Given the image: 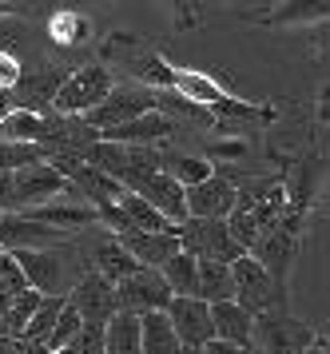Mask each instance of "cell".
<instances>
[{"instance_id": "cell-1", "label": "cell", "mask_w": 330, "mask_h": 354, "mask_svg": "<svg viewBox=\"0 0 330 354\" xmlns=\"http://www.w3.org/2000/svg\"><path fill=\"white\" fill-rule=\"evenodd\" d=\"M302 219H306V207L286 203V215L271 227L263 239L255 243V251H251V255L267 267L271 283L279 287L283 299H286V271H291V263H295V255H299V243H302Z\"/></svg>"}, {"instance_id": "cell-2", "label": "cell", "mask_w": 330, "mask_h": 354, "mask_svg": "<svg viewBox=\"0 0 330 354\" xmlns=\"http://www.w3.org/2000/svg\"><path fill=\"white\" fill-rule=\"evenodd\" d=\"M147 112H159V92L147 88V84H111V92L104 96V104H95L88 115H80L88 128L100 136L108 128H120L136 115H147Z\"/></svg>"}, {"instance_id": "cell-3", "label": "cell", "mask_w": 330, "mask_h": 354, "mask_svg": "<svg viewBox=\"0 0 330 354\" xmlns=\"http://www.w3.org/2000/svg\"><path fill=\"white\" fill-rule=\"evenodd\" d=\"M255 342H259V354H306L318 342V335L315 326H306L286 310H263L255 315L251 346Z\"/></svg>"}, {"instance_id": "cell-4", "label": "cell", "mask_w": 330, "mask_h": 354, "mask_svg": "<svg viewBox=\"0 0 330 354\" xmlns=\"http://www.w3.org/2000/svg\"><path fill=\"white\" fill-rule=\"evenodd\" d=\"M111 92V76L108 68L100 64H84L76 72H68L60 84V92L52 100V108L60 115H88L95 104H104V96Z\"/></svg>"}, {"instance_id": "cell-5", "label": "cell", "mask_w": 330, "mask_h": 354, "mask_svg": "<svg viewBox=\"0 0 330 354\" xmlns=\"http://www.w3.org/2000/svg\"><path fill=\"white\" fill-rule=\"evenodd\" d=\"M231 274H235V303L251 315H263V310H283L286 299L279 295V287L271 283L267 267L255 255H239L231 263Z\"/></svg>"}, {"instance_id": "cell-6", "label": "cell", "mask_w": 330, "mask_h": 354, "mask_svg": "<svg viewBox=\"0 0 330 354\" xmlns=\"http://www.w3.org/2000/svg\"><path fill=\"white\" fill-rule=\"evenodd\" d=\"M64 192H68V179L44 160V163L24 167V171H16L12 176V199H8V211H12V215H24V211H32V207L56 203Z\"/></svg>"}, {"instance_id": "cell-7", "label": "cell", "mask_w": 330, "mask_h": 354, "mask_svg": "<svg viewBox=\"0 0 330 354\" xmlns=\"http://www.w3.org/2000/svg\"><path fill=\"white\" fill-rule=\"evenodd\" d=\"M179 247L195 259H219V263H235L239 255H247L231 239L227 219H187V223H179Z\"/></svg>"}, {"instance_id": "cell-8", "label": "cell", "mask_w": 330, "mask_h": 354, "mask_svg": "<svg viewBox=\"0 0 330 354\" xmlns=\"http://www.w3.org/2000/svg\"><path fill=\"white\" fill-rule=\"evenodd\" d=\"M124 192L147 199L152 207H159L172 223H187V187L175 183L167 171H143V176H127Z\"/></svg>"}, {"instance_id": "cell-9", "label": "cell", "mask_w": 330, "mask_h": 354, "mask_svg": "<svg viewBox=\"0 0 330 354\" xmlns=\"http://www.w3.org/2000/svg\"><path fill=\"white\" fill-rule=\"evenodd\" d=\"M116 299H120V310H127V315H152V310H167V303L175 295L159 271L140 267L136 274H127L116 287Z\"/></svg>"}, {"instance_id": "cell-10", "label": "cell", "mask_w": 330, "mask_h": 354, "mask_svg": "<svg viewBox=\"0 0 330 354\" xmlns=\"http://www.w3.org/2000/svg\"><path fill=\"white\" fill-rule=\"evenodd\" d=\"M68 306H76V315L88 326H108L116 315H120V299H116V283H108L104 274L88 271L80 279L72 295H68Z\"/></svg>"}, {"instance_id": "cell-11", "label": "cell", "mask_w": 330, "mask_h": 354, "mask_svg": "<svg viewBox=\"0 0 330 354\" xmlns=\"http://www.w3.org/2000/svg\"><path fill=\"white\" fill-rule=\"evenodd\" d=\"M68 243V231L36 223L28 215H4L0 219V251H56Z\"/></svg>"}, {"instance_id": "cell-12", "label": "cell", "mask_w": 330, "mask_h": 354, "mask_svg": "<svg viewBox=\"0 0 330 354\" xmlns=\"http://www.w3.org/2000/svg\"><path fill=\"white\" fill-rule=\"evenodd\" d=\"M235 179L215 167L211 179H203L199 187H187V219H227L235 211Z\"/></svg>"}, {"instance_id": "cell-13", "label": "cell", "mask_w": 330, "mask_h": 354, "mask_svg": "<svg viewBox=\"0 0 330 354\" xmlns=\"http://www.w3.org/2000/svg\"><path fill=\"white\" fill-rule=\"evenodd\" d=\"M175 326V338L183 346H199L203 351L207 342L215 338V322H211V303L203 299H172L167 310H163Z\"/></svg>"}, {"instance_id": "cell-14", "label": "cell", "mask_w": 330, "mask_h": 354, "mask_svg": "<svg viewBox=\"0 0 330 354\" xmlns=\"http://www.w3.org/2000/svg\"><path fill=\"white\" fill-rule=\"evenodd\" d=\"M64 115H44L32 108H8L0 115V144H48L60 131Z\"/></svg>"}, {"instance_id": "cell-15", "label": "cell", "mask_w": 330, "mask_h": 354, "mask_svg": "<svg viewBox=\"0 0 330 354\" xmlns=\"http://www.w3.org/2000/svg\"><path fill=\"white\" fill-rule=\"evenodd\" d=\"M20 271L28 279L32 290H40L44 299H60L64 295V255L56 251H12Z\"/></svg>"}, {"instance_id": "cell-16", "label": "cell", "mask_w": 330, "mask_h": 354, "mask_svg": "<svg viewBox=\"0 0 330 354\" xmlns=\"http://www.w3.org/2000/svg\"><path fill=\"white\" fill-rule=\"evenodd\" d=\"M172 131H175L172 115L147 112V115H136V120L120 124V128L100 131V140H104V144H124V147H156L159 140H167Z\"/></svg>"}, {"instance_id": "cell-17", "label": "cell", "mask_w": 330, "mask_h": 354, "mask_svg": "<svg viewBox=\"0 0 330 354\" xmlns=\"http://www.w3.org/2000/svg\"><path fill=\"white\" fill-rule=\"evenodd\" d=\"M116 239L127 247V255L136 259L140 267H152L159 271L167 259H175L183 247H179V235H156V231H127V235H116Z\"/></svg>"}, {"instance_id": "cell-18", "label": "cell", "mask_w": 330, "mask_h": 354, "mask_svg": "<svg viewBox=\"0 0 330 354\" xmlns=\"http://www.w3.org/2000/svg\"><path fill=\"white\" fill-rule=\"evenodd\" d=\"M92 271H95V274H104L108 283H116V287H120L127 274L140 271V263L127 255V247L116 239L111 231H100V239L92 243Z\"/></svg>"}, {"instance_id": "cell-19", "label": "cell", "mask_w": 330, "mask_h": 354, "mask_svg": "<svg viewBox=\"0 0 330 354\" xmlns=\"http://www.w3.org/2000/svg\"><path fill=\"white\" fill-rule=\"evenodd\" d=\"M211 322H215V338L235 342V346H251L255 315L243 310L239 303H211Z\"/></svg>"}, {"instance_id": "cell-20", "label": "cell", "mask_w": 330, "mask_h": 354, "mask_svg": "<svg viewBox=\"0 0 330 354\" xmlns=\"http://www.w3.org/2000/svg\"><path fill=\"white\" fill-rule=\"evenodd\" d=\"M199 299H203V303H235V274H231V263L199 259Z\"/></svg>"}, {"instance_id": "cell-21", "label": "cell", "mask_w": 330, "mask_h": 354, "mask_svg": "<svg viewBox=\"0 0 330 354\" xmlns=\"http://www.w3.org/2000/svg\"><path fill=\"white\" fill-rule=\"evenodd\" d=\"M120 211L127 215V223H131V231H156V235H179V223H172L167 215L159 207H152L147 199H140V195L124 192V199H120Z\"/></svg>"}, {"instance_id": "cell-22", "label": "cell", "mask_w": 330, "mask_h": 354, "mask_svg": "<svg viewBox=\"0 0 330 354\" xmlns=\"http://www.w3.org/2000/svg\"><path fill=\"white\" fill-rule=\"evenodd\" d=\"M140 335H143V354H183V342L175 338V326L163 310L140 315Z\"/></svg>"}, {"instance_id": "cell-23", "label": "cell", "mask_w": 330, "mask_h": 354, "mask_svg": "<svg viewBox=\"0 0 330 354\" xmlns=\"http://www.w3.org/2000/svg\"><path fill=\"white\" fill-rule=\"evenodd\" d=\"M104 354H143L140 315L120 310V315L104 326Z\"/></svg>"}, {"instance_id": "cell-24", "label": "cell", "mask_w": 330, "mask_h": 354, "mask_svg": "<svg viewBox=\"0 0 330 354\" xmlns=\"http://www.w3.org/2000/svg\"><path fill=\"white\" fill-rule=\"evenodd\" d=\"M159 274L167 279V287H172L175 299H199V259L187 255V251H179L175 259H167Z\"/></svg>"}, {"instance_id": "cell-25", "label": "cell", "mask_w": 330, "mask_h": 354, "mask_svg": "<svg viewBox=\"0 0 330 354\" xmlns=\"http://www.w3.org/2000/svg\"><path fill=\"white\" fill-rule=\"evenodd\" d=\"M311 20H330V0H283L267 12L263 24H311Z\"/></svg>"}, {"instance_id": "cell-26", "label": "cell", "mask_w": 330, "mask_h": 354, "mask_svg": "<svg viewBox=\"0 0 330 354\" xmlns=\"http://www.w3.org/2000/svg\"><path fill=\"white\" fill-rule=\"evenodd\" d=\"M163 171L183 187H199L203 179L215 176V163L207 156H163Z\"/></svg>"}, {"instance_id": "cell-27", "label": "cell", "mask_w": 330, "mask_h": 354, "mask_svg": "<svg viewBox=\"0 0 330 354\" xmlns=\"http://www.w3.org/2000/svg\"><path fill=\"white\" fill-rule=\"evenodd\" d=\"M64 303H68V299H44V303L36 306V315H32L28 319V326H24V342H40V346H44L48 342V335H52V326H56V319H60V310H64Z\"/></svg>"}, {"instance_id": "cell-28", "label": "cell", "mask_w": 330, "mask_h": 354, "mask_svg": "<svg viewBox=\"0 0 330 354\" xmlns=\"http://www.w3.org/2000/svg\"><path fill=\"white\" fill-rule=\"evenodd\" d=\"M44 147L40 144H0V171H24V167H36L44 163Z\"/></svg>"}, {"instance_id": "cell-29", "label": "cell", "mask_w": 330, "mask_h": 354, "mask_svg": "<svg viewBox=\"0 0 330 354\" xmlns=\"http://www.w3.org/2000/svg\"><path fill=\"white\" fill-rule=\"evenodd\" d=\"M44 303V295L40 290H20L16 299H8V330H12V338L24 335V326H28V319L36 315V306Z\"/></svg>"}, {"instance_id": "cell-30", "label": "cell", "mask_w": 330, "mask_h": 354, "mask_svg": "<svg viewBox=\"0 0 330 354\" xmlns=\"http://www.w3.org/2000/svg\"><path fill=\"white\" fill-rule=\"evenodd\" d=\"M48 32H52V40H56V44L72 48V44H80V40L88 36V20L76 17V12H56V17L48 20Z\"/></svg>"}, {"instance_id": "cell-31", "label": "cell", "mask_w": 330, "mask_h": 354, "mask_svg": "<svg viewBox=\"0 0 330 354\" xmlns=\"http://www.w3.org/2000/svg\"><path fill=\"white\" fill-rule=\"evenodd\" d=\"M80 326H84V319L76 315V306L64 303L60 319H56V326H52V335H48V342H44V351L52 354V351H60V346H72L76 335H80Z\"/></svg>"}, {"instance_id": "cell-32", "label": "cell", "mask_w": 330, "mask_h": 354, "mask_svg": "<svg viewBox=\"0 0 330 354\" xmlns=\"http://www.w3.org/2000/svg\"><path fill=\"white\" fill-rule=\"evenodd\" d=\"M20 290H28V279L12 251H0V299H16Z\"/></svg>"}, {"instance_id": "cell-33", "label": "cell", "mask_w": 330, "mask_h": 354, "mask_svg": "<svg viewBox=\"0 0 330 354\" xmlns=\"http://www.w3.org/2000/svg\"><path fill=\"white\" fill-rule=\"evenodd\" d=\"M80 354H104V326H80V335H76V342H72Z\"/></svg>"}, {"instance_id": "cell-34", "label": "cell", "mask_w": 330, "mask_h": 354, "mask_svg": "<svg viewBox=\"0 0 330 354\" xmlns=\"http://www.w3.org/2000/svg\"><path fill=\"white\" fill-rule=\"evenodd\" d=\"M239 156H247V144H243V140H219V144L211 147L207 160L215 163V160H239Z\"/></svg>"}, {"instance_id": "cell-35", "label": "cell", "mask_w": 330, "mask_h": 354, "mask_svg": "<svg viewBox=\"0 0 330 354\" xmlns=\"http://www.w3.org/2000/svg\"><path fill=\"white\" fill-rule=\"evenodd\" d=\"M203 354H259L255 346H235V342H223V338H211L203 346Z\"/></svg>"}, {"instance_id": "cell-36", "label": "cell", "mask_w": 330, "mask_h": 354, "mask_svg": "<svg viewBox=\"0 0 330 354\" xmlns=\"http://www.w3.org/2000/svg\"><path fill=\"white\" fill-rule=\"evenodd\" d=\"M8 199H12V171H0V211H8Z\"/></svg>"}, {"instance_id": "cell-37", "label": "cell", "mask_w": 330, "mask_h": 354, "mask_svg": "<svg viewBox=\"0 0 330 354\" xmlns=\"http://www.w3.org/2000/svg\"><path fill=\"white\" fill-rule=\"evenodd\" d=\"M318 124H330V84L318 92Z\"/></svg>"}, {"instance_id": "cell-38", "label": "cell", "mask_w": 330, "mask_h": 354, "mask_svg": "<svg viewBox=\"0 0 330 354\" xmlns=\"http://www.w3.org/2000/svg\"><path fill=\"white\" fill-rule=\"evenodd\" d=\"M306 354H330V342H322V338H318V342H315Z\"/></svg>"}, {"instance_id": "cell-39", "label": "cell", "mask_w": 330, "mask_h": 354, "mask_svg": "<svg viewBox=\"0 0 330 354\" xmlns=\"http://www.w3.org/2000/svg\"><path fill=\"white\" fill-rule=\"evenodd\" d=\"M52 354H80L76 346H60V351H52Z\"/></svg>"}, {"instance_id": "cell-40", "label": "cell", "mask_w": 330, "mask_h": 354, "mask_svg": "<svg viewBox=\"0 0 330 354\" xmlns=\"http://www.w3.org/2000/svg\"><path fill=\"white\" fill-rule=\"evenodd\" d=\"M183 354H203V351H199V346H183Z\"/></svg>"}, {"instance_id": "cell-41", "label": "cell", "mask_w": 330, "mask_h": 354, "mask_svg": "<svg viewBox=\"0 0 330 354\" xmlns=\"http://www.w3.org/2000/svg\"><path fill=\"white\" fill-rule=\"evenodd\" d=\"M0 4H12V0H0Z\"/></svg>"}, {"instance_id": "cell-42", "label": "cell", "mask_w": 330, "mask_h": 354, "mask_svg": "<svg viewBox=\"0 0 330 354\" xmlns=\"http://www.w3.org/2000/svg\"><path fill=\"white\" fill-rule=\"evenodd\" d=\"M0 219H4V215H0Z\"/></svg>"}]
</instances>
